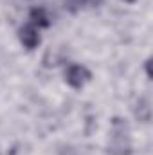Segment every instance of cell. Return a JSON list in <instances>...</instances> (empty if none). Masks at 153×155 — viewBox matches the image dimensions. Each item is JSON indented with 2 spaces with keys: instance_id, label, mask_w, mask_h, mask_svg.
Masks as SVG:
<instances>
[{
  "instance_id": "obj_8",
  "label": "cell",
  "mask_w": 153,
  "mask_h": 155,
  "mask_svg": "<svg viewBox=\"0 0 153 155\" xmlns=\"http://www.w3.org/2000/svg\"><path fill=\"white\" fill-rule=\"evenodd\" d=\"M124 2H135V0H124Z\"/></svg>"
},
{
  "instance_id": "obj_2",
  "label": "cell",
  "mask_w": 153,
  "mask_h": 155,
  "mask_svg": "<svg viewBox=\"0 0 153 155\" xmlns=\"http://www.w3.org/2000/svg\"><path fill=\"white\" fill-rule=\"evenodd\" d=\"M90 79H92V72H90L86 67H83V65L72 63V65H69V69L65 71V81H67L72 88H81V87H85Z\"/></svg>"
},
{
  "instance_id": "obj_1",
  "label": "cell",
  "mask_w": 153,
  "mask_h": 155,
  "mask_svg": "<svg viewBox=\"0 0 153 155\" xmlns=\"http://www.w3.org/2000/svg\"><path fill=\"white\" fill-rule=\"evenodd\" d=\"M110 150L115 155H128L132 152L130 137H128V126L122 119H114V130H112V144Z\"/></svg>"
},
{
  "instance_id": "obj_3",
  "label": "cell",
  "mask_w": 153,
  "mask_h": 155,
  "mask_svg": "<svg viewBox=\"0 0 153 155\" xmlns=\"http://www.w3.org/2000/svg\"><path fill=\"white\" fill-rule=\"evenodd\" d=\"M18 38L22 41V45L25 47V49H29V51H33V49H36L40 45V33H38V27H34L33 24H27V25H24V27H20V31H18Z\"/></svg>"
},
{
  "instance_id": "obj_5",
  "label": "cell",
  "mask_w": 153,
  "mask_h": 155,
  "mask_svg": "<svg viewBox=\"0 0 153 155\" xmlns=\"http://www.w3.org/2000/svg\"><path fill=\"white\" fill-rule=\"evenodd\" d=\"M135 114H137V117H139L141 121H150V116H151V107H150V99H148V97H141V99H139Z\"/></svg>"
},
{
  "instance_id": "obj_4",
  "label": "cell",
  "mask_w": 153,
  "mask_h": 155,
  "mask_svg": "<svg viewBox=\"0 0 153 155\" xmlns=\"http://www.w3.org/2000/svg\"><path fill=\"white\" fill-rule=\"evenodd\" d=\"M29 20L34 27H49L50 25V18L47 15V11L43 7H33L31 13H29Z\"/></svg>"
},
{
  "instance_id": "obj_6",
  "label": "cell",
  "mask_w": 153,
  "mask_h": 155,
  "mask_svg": "<svg viewBox=\"0 0 153 155\" xmlns=\"http://www.w3.org/2000/svg\"><path fill=\"white\" fill-rule=\"evenodd\" d=\"M81 2H83L85 5H88V7H97L103 0H81Z\"/></svg>"
},
{
  "instance_id": "obj_7",
  "label": "cell",
  "mask_w": 153,
  "mask_h": 155,
  "mask_svg": "<svg viewBox=\"0 0 153 155\" xmlns=\"http://www.w3.org/2000/svg\"><path fill=\"white\" fill-rule=\"evenodd\" d=\"M146 74L148 78H151V60H146Z\"/></svg>"
}]
</instances>
